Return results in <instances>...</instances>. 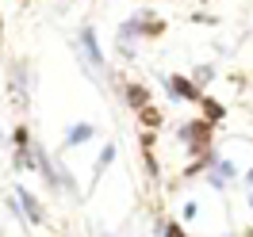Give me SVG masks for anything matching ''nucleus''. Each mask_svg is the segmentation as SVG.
Here are the masks:
<instances>
[{"instance_id":"f257e3e1","label":"nucleus","mask_w":253,"mask_h":237,"mask_svg":"<svg viewBox=\"0 0 253 237\" xmlns=\"http://www.w3.org/2000/svg\"><path fill=\"white\" fill-rule=\"evenodd\" d=\"M176 138L184 142V149H188L192 157L215 149V127H211L207 119H184V123L176 127Z\"/></svg>"},{"instance_id":"f03ea898","label":"nucleus","mask_w":253,"mask_h":237,"mask_svg":"<svg viewBox=\"0 0 253 237\" xmlns=\"http://www.w3.org/2000/svg\"><path fill=\"white\" fill-rule=\"evenodd\" d=\"M77 50H81V58H84V65H88V73H92L96 80L108 77V58H104V50H100V34H96L92 23H84L77 31Z\"/></svg>"},{"instance_id":"7ed1b4c3","label":"nucleus","mask_w":253,"mask_h":237,"mask_svg":"<svg viewBox=\"0 0 253 237\" xmlns=\"http://www.w3.org/2000/svg\"><path fill=\"white\" fill-rule=\"evenodd\" d=\"M31 145H35L31 127H27V123H16V130H12V165H16L19 172H35Z\"/></svg>"},{"instance_id":"20e7f679","label":"nucleus","mask_w":253,"mask_h":237,"mask_svg":"<svg viewBox=\"0 0 253 237\" xmlns=\"http://www.w3.org/2000/svg\"><path fill=\"white\" fill-rule=\"evenodd\" d=\"M161 84H165L169 100H176V103H200V100H204V88L192 77H184V73H169Z\"/></svg>"},{"instance_id":"39448f33","label":"nucleus","mask_w":253,"mask_h":237,"mask_svg":"<svg viewBox=\"0 0 253 237\" xmlns=\"http://www.w3.org/2000/svg\"><path fill=\"white\" fill-rule=\"evenodd\" d=\"M12 195H16L19 214H23V222H27V226H42V222H46V206L39 203V195H35L27 184H16V188H12Z\"/></svg>"},{"instance_id":"423d86ee","label":"nucleus","mask_w":253,"mask_h":237,"mask_svg":"<svg viewBox=\"0 0 253 237\" xmlns=\"http://www.w3.org/2000/svg\"><path fill=\"white\" fill-rule=\"evenodd\" d=\"M234 180H238V165H234L230 157H219V153H215L211 169H207V184H211L215 191H226Z\"/></svg>"},{"instance_id":"0eeeda50","label":"nucleus","mask_w":253,"mask_h":237,"mask_svg":"<svg viewBox=\"0 0 253 237\" xmlns=\"http://www.w3.org/2000/svg\"><path fill=\"white\" fill-rule=\"evenodd\" d=\"M119 96H123V103L130 111H142L146 103H154V92H150V84H142V80H123Z\"/></svg>"},{"instance_id":"6e6552de","label":"nucleus","mask_w":253,"mask_h":237,"mask_svg":"<svg viewBox=\"0 0 253 237\" xmlns=\"http://www.w3.org/2000/svg\"><path fill=\"white\" fill-rule=\"evenodd\" d=\"M142 34H138V19L130 16V19H123L119 23V34H115V50H119V58H134V42H138Z\"/></svg>"},{"instance_id":"1a4fd4ad","label":"nucleus","mask_w":253,"mask_h":237,"mask_svg":"<svg viewBox=\"0 0 253 237\" xmlns=\"http://www.w3.org/2000/svg\"><path fill=\"white\" fill-rule=\"evenodd\" d=\"M100 134V127L96 123H69L62 134V149H77V145H88Z\"/></svg>"},{"instance_id":"9d476101","label":"nucleus","mask_w":253,"mask_h":237,"mask_svg":"<svg viewBox=\"0 0 253 237\" xmlns=\"http://www.w3.org/2000/svg\"><path fill=\"white\" fill-rule=\"evenodd\" d=\"M138 34H142V38H161V34H165V19L158 16V12H138Z\"/></svg>"},{"instance_id":"9b49d317","label":"nucleus","mask_w":253,"mask_h":237,"mask_svg":"<svg viewBox=\"0 0 253 237\" xmlns=\"http://www.w3.org/2000/svg\"><path fill=\"white\" fill-rule=\"evenodd\" d=\"M200 111H204L200 119H207L211 127H219L222 119H226V103H219L215 96H207V92H204V100H200Z\"/></svg>"},{"instance_id":"f8f14e48","label":"nucleus","mask_w":253,"mask_h":237,"mask_svg":"<svg viewBox=\"0 0 253 237\" xmlns=\"http://www.w3.org/2000/svg\"><path fill=\"white\" fill-rule=\"evenodd\" d=\"M134 115H138V127H142V130H161V123H165L161 107H154V103H146V107L134 111Z\"/></svg>"},{"instance_id":"ddd939ff","label":"nucleus","mask_w":253,"mask_h":237,"mask_svg":"<svg viewBox=\"0 0 253 237\" xmlns=\"http://www.w3.org/2000/svg\"><path fill=\"white\" fill-rule=\"evenodd\" d=\"M111 161H115V145L108 142L104 149H100V157H96V165H92V188L100 184V176H104V172L111 169Z\"/></svg>"},{"instance_id":"4468645a","label":"nucleus","mask_w":253,"mask_h":237,"mask_svg":"<svg viewBox=\"0 0 253 237\" xmlns=\"http://www.w3.org/2000/svg\"><path fill=\"white\" fill-rule=\"evenodd\" d=\"M161 237H192V234L184 230V222H180V218H169L165 226H161Z\"/></svg>"},{"instance_id":"2eb2a0df","label":"nucleus","mask_w":253,"mask_h":237,"mask_svg":"<svg viewBox=\"0 0 253 237\" xmlns=\"http://www.w3.org/2000/svg\"><path fill=\"white\" fill-rule=\"evenodd\" d=\"M215 77V65H200V69H196V73H192V80H196V84H200V88H204L207 80Z\"/></svg>"},{"instance_id":"dca6fc26","label":"nucleus","mask_w":253,"mask_h":237,"mask_svg":"<svg viewBox=\"0 0 253 237\" xmlns=\"http://www.w3.org/2000/svg\"><path fill=\"white\" fill-rule=\"evenodd\" d=\"M196 210H200L196 203H184V218H180V222H192V218H196Z\"/></svg>"},{"instance_id":"f3484780","label":"nucleus","mask_w":253,"mask_h":237,"mask_svg":"<svg viewBox=\"0 0 253 237\" xmlns=\"http://www.w3.org/2000/svg\"><path fill=\"white\" fill-rule=\"evenodd\" d=\"M242 184H246V188L253 191V169H250V172H246V176H242Z\"/></svg>"},{"instance_id":"a211bd4d","label":"nucleus","mask_w":253,"mask_h":237,"mask_svg":"<svg viewBox=\"0 0 253 237\" xmlns=\"http://www.w3.org/2000/svg\"><path fill=\"white\" fill-rule=\"evenodd\" d=\"M0 46H4V19H0Z\"/></svg>"},{"instance_id":"6ab92c4d","label":"nucleus","mask_w":253,"mask_h":237,"mask_svg":"<svg viewBox=\"0 0 253 237\" xmlns=\"http://www.w3.org/2000/svg\"><path fill=\"white\" fill-rule=\"evenodd\" d=\"M0 149H4V130H0Z\"/></svg>"}]
</instances>
